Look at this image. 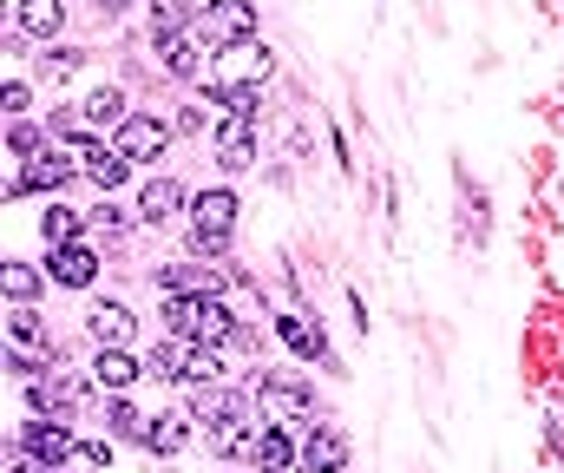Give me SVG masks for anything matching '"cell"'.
Here are the masks:
<instances>
[{
	"instance_id": "6da1fadb",
	"label": "cell",
	"mask_w": 564,
	"mask_h": 473,
	"mask_svg": "<svg viewBox=\"0 0 564 473\" xmlns=\"http://www.w3.org/2000/svg\"><path fill=\"white\" fill-rule=\"evenodd\" d=\"M164 322H171V335H184V342H204V348H217V342H237V322H230V310H224L217 297H191V290H171V303H164Z\"/></svg>"
},
{
	"instance_id": "7a4b0ae2",
	"label": "cell",
	"mask_w": 564,
	"mask_h": 473,
	"mask_svg": "<svg viewBox=\"0 0 564 473\" xmlns=\"http://www.w3.org/2000/svg\"><path fill=\"white\" fill-rule=\"evenodd\" d=\"M250 33H257V7L250 0H210L197 13V40L204 46H243Z\"/></svg>"
},
{
	"instance_id": "3957f363",
	"label": "cell",
	"mask_w": 564,
	"mask_h": 473,
	"mask_svg": "<svg viewBox=\"0 0 564 473\" xmlns=\"http://www.w3.org/2000/svg\"><path fill=\"white\" fill-rule=\"evenodd\" d=\"M230 230H237V197H230V191H204V197H197V230H191L197 250H204V257H224V250H230Z\"/></svg>"
},
{
	"instance_id": "277c9868",
	"label": "cell",
	"mask_w": 564,
	"mask_h": 473,
	"mask_svg": "<svg viewBox=\"0 0 564 473\" xmlns=\"http://www.w3.org/2000/svg\"><path fill=\"white\" fill-rule=\"evenodd\" d=\"M302 467L308 473H341L348 467V434L328 428V421H315V428L302 434Z\"/></svg>"
},
{
	"instance_id": "5b68a950",
	"label": "cell",
	"mask_w": 564,
	"mask_h": 473,
	"mask_svg": "<svg viewBox=\"0 0 564 473\" xmlns=\"http://www.w3.org/2000/svg\"><path fill=\"white\" fill-rule=\"evenodd\" d=\"M191 421H204L210 434H230V428L250 421V408H243V395H230V388H204V395L191 401Z\"/></svg>"
},
{
	"instance_id": "8992f818",
	"label": "cell",
	"mask_w": 564,
	"mask_h": 473,
	"mask_svg": "<svg viewBox=\"0 0 564 473\" xmlns=\"http://www.w3.org/2000/svg\"><path fill=\"white\" fill-rule=\"evenodd\" d=\"M164 146H171V126H164V119H126V126H119V152L132 158V164H144V158H158L164 152Z\"/></svg>"
},
{
	"instance_id": "52a82bcc",
	"label": "cell",
	"mask_w": 564,
	"mask_h": 473,
	"mask_svg": "<svg viewBox=\"0 0 564 473\" xmlns=\"http://www.w3.org/2000/svg\"><path fill=\"white\" fill-rule=\"evenodd\" d=\"M73 146H79V158H86V178H93L99 191H112V184L132 171V158H126V152H106L99 139H79V132H73Z\"/></svg>"
},
{
	"instance_id": "ba28073f",
	"label": "cell",
	"mask_w": 564,
	"mask_h": 473,
	"mask_svg": "<svg viewBox=\"0 0 564 473\" xmlns=\"http://www.w3.org/2000/svg\"><path fill=\"white\" fill-rule=\"evenodd\" d=\"M250 119H257V112H230V119H224V132H217V158H224L230 171H243V164L257 158V139H250Z\"/></svg>"
},
{
	"instance_id": "9c48e42d",
	"label": "cell",
	"mask_w": 564,
	"mask_h": 473,
	"mask_svg": "<svg viewBox=\"0 0 564 473\" xmlns=\"http://www.w3.org/2000/svg\"><path fill=\"white\" fill-rule=\"evenodd\" d=\"M93 270H99V257H93L86 244H59V250H53V277H59L66 290H86Z\"/></svg>"
},
{
	"instance_id": "30bf717a",
	"label": "cell",
	"mask_w": 564,
	"mask_h": 473,
	"mask_svg": "<svg viewBox=\"0 0 564 473\" xmlns=\"http://www.w3.org/2000/svg\"><path fill=\"white\" fill-rule=\"evenodd\" d=\"M250 461H257V473H289L295 448H289V434H282V428H257V448H250Z\"/></svg>"
},
{
	"instance_id": "8fae6325",
	"label": "cell",
	"mask_w": 564,
	"mask_h": 473,
	"mask_svg": "<svg viewBox=\"0 0 564 473\" xmlns=\"http://www.w3.org/2000/svg\"><path fill=\"white\" fill-rule=\"evenodd\" d=\"M93 335H99V348H126L132 342V310L126 303H99L93 310Z\"/></svg>"
},
{
	"instance_id": "7c38bea8",
	"label": "cell",
	"mask_w": 564,
	"mask_h": 473,
	"mask_svg": "<svg viewBox=\"0 0 564 473\" xmlns=\"http://www.w3.org/2000/svg\"><path fill=\"white\" fill-rule=\"evenodd\" d=\"M66 178H73V164H66L59 152H46V158H33V164H26V178L13 184V197H20V191H59Z\"/></svg>"
},
{
	"instance_id": "4fadbf2b",
	"label": "cell",
	"mask_w": 564,
	"mask_h": 473,
	"mask_svg": "<svg viewBox=\"0 0 564 473\" xmlns=\"http://www.w3.org/2000/svg\"><path fill=\"white\" fill-rule=\"evenodd\" d=\"M177 204H184V191H177L171 178H151L144 197H139V217L144 224H164V217H177Z\"/></svg>"
},
{
	"instance_id": "5bb4252c",
	"label": "cell",
	"mask_w": 564,
	"mask_h": 473,
	"mask_svg": "<svg viewBox=\"0 0 564 473\" xmlns=\"http://www.w3.org/2000/svg\"><path fill=\"white\" fill-rule=\"evenodd\" d=\"M276 329H282V342H289L302 362H322V355H328V342H322V329H315V322H302V315H282Z\"/></svg>"
},
{
	"instance_id": "9a60e30c",
	"label": "cell",
	"mask_w": 564,
	"mask_h": 473,
	"mask_svg": "<svg viewBox=\"0 0 564 473\" xmlns=\"http://www.w3.org/2000/svg\"><path fill=\"white\" fill-rule=\"evenodd\" d=\"M93 375H99V388H132V381H139V362H132L126 348H99Z\"/></svg>"
},
{
	"instance_id": "2e32d148",
	"label": "cell",
	"mask_w": 564,
	"mask_h": 473,
	"mask_svg": "<svg viewBox=\"0 0 564 473\" xmlns=\"http://www.w3.org/2000/svg\"><path fill=\"white\" fill-rule=\"evenodd\" d=\"M26 448H33L40 461H66V454H73V434H66L59 421H33V428H26Z\"/></svg>"
},
{
	"instance_id": "e0dca14e",
	"label": "cell",
	"mask_w": 564,
	"mask_h": 473,
	"mask_svg": "<svg viewBox=\"0 0 564 473\" xmlns=\"http://www.w3.org/2000/svg\"><path fill=\"white\" fill-rule=\"evenodd\" d=\"M59 20H66V7H59V0H20V26H26V33L53 40V33H59Z\"/></svg>"
},
{
	"instance_id": "ac0fdd59",
	"label": "cell",
	"mask_w": 564,
	"mask_h": 473,
	"mask_svg": "<svg viewBox=\"0 0 564 473\" xmlns=\"http://www.w3.org/2000/svg\"><path fill=\"white\" fill-rule=\"evenodd\" d=\"M79 119H86V126H126V99H119L112 86H99V93L79 106Z\"/></svg>"
},
{
	"instance_id": "d6986e66",
	"label": "cell",
	"mask_w": 564,
	"mask_h": 473,
	"mask_svg": "<svg viewBox=\"0 0 564 473\" xmlns=\"http://www.w3.org/2000/svg\"><path fill=\"white\" fill-rule=\"evenodd\" d=\"M217 375H224V355L217 348H184V381H204V388H217Z\"/></svg>"
},
{
	"instance_id": "ffe728a7",
	"label": "cell",
	"mask_w": 564,
	"mask_h": 473,
	"mask_svg": "<svg viewBox=\"0 0 564 473\" xmlns=\"http://www.w3.org/2000/svg\"><path fill=\"white\" fill-rule=\"evenodd\" d=\"M164 46V66L177 73V79H197V40L191 33H177V40H158Z\"/></svg>"
},
{
	"instance_id": "44dd1931",
	"label": "cell",
	"mask_w": 564,
	"mask_h": 473,
	"mask_svg": "<svg viewBox=\"0 0 564 473\" xmlns=\"http://www.w3.org/2000/svg\"><path fill=\"white\" fill-rule=\"evenodd\" d=\"M144 448H151V454H177V448H184V421H177V415H158V421L144 428Z\"/></svg>"
},
{
	"instance_id": "7402d4cb",
	"label": "cell",
	"mask_w": 564,
	"mask_h": 473,
	"mask_svg": "<svg viewBox=\"0 0 564 473\" xmlns=\"http://www.w3.org/2000/svg\"><path fill=\"white\" fill-rule=\"evenodd\" d=\"M151 33H158V40H177V33H184V7H177V0H158V7H151Z\"/></svg>"
},
{
	"instance_id": "603a6c76",
	"label": "cell",
	"mask_w": 564,
	"mask_h": 473,
	"mask_svg": "<svg viewBox=\"0 0 564 473\" xmlns=\"http://www.w3.org/2000/svg\"><path fill=\"white\" fill-rule=\"evenodd\" d=\"M33 290H40V277H33L26 264H7V297H13V303H26Z\"/></svg>"
},
{
	"instance_id": "cb8c5ba5",
	"label": "cell",
	"mask_w": 564,
	"mask_h": 473,
	"mask_svg": "<svg viewBox=\"0 0 564 473\" xmlns=\"http://www.w3.org/2000/svg\"><path fill=\"white\" fill-rule=\"evenodd\" d=\"M73 230H79L73 211H46V237H53V244H73Z\"/></svg>"
},
{
	"instance_id": "d4e9b609",
	"label": "cell",
	"mask_w": 564,
	"mask_h": 473,
	"mask_svg": "<svg viewBox=\"0 0 564 473\" xmlns=\"http://www.w3.org/2000/svg\"><path fill=\"white\" fill-rule=\"evenodd\" d=\"M13 342H46V329H40L33 310H13Z\"/></svg>"
},
{
	"instance_id": "484cf974",
	"label": "cell",
	"mask_w": 564,
	"mask_h": 473,
	"mask_svg": "<svg viewBox=\"0 0 564 473\" xmlns=\"http://www.w3.org/2000/svg\"><path fill=\"white\" fill-rule=\"evenodd\" d=\"M73 66H79V53H46V73H53V79H66Z\"/></svg>"
},
{
	"instance_id": "4316f807",
	"label": "cell",
	"mask_w": 564,
	"mask_h": 473,
	"mask_svg": "<svg viewBox=\"0 0 564 473\" xmlns=\"http://www.w3.org/2000/svg\"><path fill=\"white\" fill-rule=\"evenodd\" d=\"M0 106H7V112H26V86H20V79H7V93H0Z\"/></svg>"
},
{
	"instance_id": "83f0119b",
	"label": "cell",
	"mask_w": 564,
	"mask_h": 473,
	"mask_svg": "<svg viewBox=\"0 0 564 473\" xmlns=\"http://www.w3.org/2000/svg\"><path fill=\"white\" fill-rule=\"evenodd\" d=\"M7 473H40V467H33V461H13V467H7Z\"/></svg>"
},
{
	"instance_id": "f1b7e54d",
	"label": "cell",
	"mask_w": 564,
	"mask_h": 473,
	"mask_svg": "<svg viewBox=\"0 0 564 473\" xmlns=\"http://www.w3.org/2000/svg\"><path fill=\"white\" fill-rule=\"evenodd\" d=\"M99 7H106V13H119V7H126V0H99Z\"/></svg>"
}]
</instances>
